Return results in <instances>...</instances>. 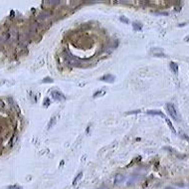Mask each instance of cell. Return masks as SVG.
Masks as SVG:
<instances>
[{"mask_svg":"<svg viewBox=\"0 0 189 189\" xmlns=\"http://www.w3.org/2000/svg\"><path fill=\"white\" fill-rule=\"evenodd\" d=\"M166 110L169 114V116L171 117L174 121L179 122V114L177 112V109L175 108V105L173 104H170V103L166 104Z\"/></svg>","mask_w":189,"mask_h":189,"instance_id":"6da1fadb","label":"cell"},{"mask_svg":"<svg viewBox=\"0 0 189 189\" xmlns=\"http://www.w3.org/2000/svg\"><path fill=\"white\" fill-rule=\"evenodd\" d=\"M51 97L55 100V101H65L66 100V97L64 96L62 93H60V92H57V91H54L51 93Z\"/></svg>","mask_w":189,"mask_h":189,"instance_id":"7a4b0ae2","label":"cell"},{"mask_svg":"<svg viewBox=\"0 0 189 189\" xmlns=\"http://www.w3.org/2000/svg\"><path fill=\"white\" fill-rule=\"evenodd\" d=\"M100 81H103V82H105V83H110V84H113L116 81V77L114 75H105L104 77H102L100 79Z\"/></svg>","mask_w":189,"mask_h":189,"instance_id":"3957f363","label":"cell"},{"mask_svg":"<svg viewBox=\"0 0 189 189\" xmlns=\"http://www.w3.org/2000/svg\"><path fill=\"white\" fill-rule=\"evenodd\" d=\"M124 180H126V176H124L123 174H121V173H118L117 174L116 176H114V184H122V182H124Z\"/></svg>","mask_w":189,"mask_h":189,"instance_id":"277c9868","label":"cell"},{"mask_svg":"<svg viewBox=\"0 0 189 189\" xmlns=\"http://www.w3.org/2000/svg\"><path fill=\"white\" fill-rule=\"evenodd\" d=\"M154 52H156L155 54H153L154 56H158V57H164L165 56L163 50L160 49V48H153L152 50H151V53H154Z\"/></svg>","mask_w":189,"mask_h":189,"instance_id":"5b68a950","label":"cell"},{"mask_svg":"<svg viewBox=\"0 0 189 189\" xmlns=\"http://www.w3.org/2000/svg\"><path fill=\"white\" fill-rule=\"evenodd\" d=\"M146 114H150V116H159L161 118H165V116L163 114V113L160 112V110H147Z\"/></svg>","mask_w":189,"mask_h":189,"instance_id":"8992f818","label":"cell"},{"mask_svg":"<svg viewBox=\"0 0 189 189\" xmlns=\"http://www.w3.org/2000/svg\"><path fill=\"white\" fill-rule=\"evenodd\" d=\"M169 68L171 69V71L175 74V75H177L178 74V65L175 62H170L169 63Z\"/></svg>","mask_w":189,"mask_h":189,"instance_id":"52a82bcc","label":"cell"},{"mask_svg":"<svg viewBox=\"0 0 189 189\" xmlns=\"http://www.w3.org/2000/svg\"><path fill=\"white\" fill-rule=\"evenodd\" d=\"M132 27L135 31H141L142 30V24L140 22H133Z\"/></svg>","mask_w":189,"mask_h":189,"instance_id":"ba28073f","label":"cell"},{"mask_svg":"<svg viewBox=\"0 0 189 189\" xmlns=\"http://www.w3.org/2000/svg\"><path fill=\"white\" fill-rule=\"evenodd\" d=\"M83 177V172H79V174L74 178V181H73V185H76V184L81 180V178Z\"/></svg>","mask_w":189,"mask_h":189,"instance_id":"9c48e42d","label":"cell"},{"mask_svg":"<svg viewBox=\"0 0 189 189\" xmlns=\"http://www.w3.org/2000/svg\"><path fill=\"white\" fill-rule=\"evenodd\" d=\"M165 121H166V122H167V124H168L169 128H170V130H171V131H172L173 133H176V131H175V128H174V127H173L172 122H170V121H169V119H168L167 118H165Z\"/></svg>","mask_w":189,"mask_h":189,"instance_id":"30bf717a","label":"cell"},{"mask_svg":"<svg viewBox=\"0 0 189 189\" xmlns=\"http://www.w3.org/2000/svg\"><path fill=\"white\" fill-rule=\"evenodd\" d=\"M105 94V91H97L96 93L93 95V98H99V97H102Z\"/></svg>","mask_w":189,"mask_h":189,"instance_id":"8fae6325","label":"cell"},{"mask_svg":"<svg viewBox=\"0 0 189 189\" xmlns=\"http://www.w3.org/2000/svg\"><path fill=\"white\" fill-rule=\"evenodd\" d=\"M119 20H121L122 23H126V24H130V19L126 16H121L119 17Z\"/></svg>","mask_w":189,"mask_h":189,"instance_id":"7c38bea8","label":"cell"},{"mask_svg":"<svg viewBox=\"0 0 189 189\" xmlns=\"http://www.w3.org/2000/svg\"><path fill=\"white\" fill-rule=\"evenodd\" d=\"M140 113V110H131V112H128L127 114H138Z\"/></svg>","mask_w":189,"mask_h":189,"instance_id":"4fadbf2b","label":"cell"},{"mask_svg":"<svg viewBox=\"0 0 189 189\" xmlns=\"http://www.w3.org/2000/svg\"><path fill=\"white\" fill-rule=\"evenodd\" d=\"M45 101H46V102L44 103V105H46V107H49V105H50V101H49V99H46Z\"/></svg>","mask_w":189,"mask_h":189,"instance_id":"5bb4252c","label":"cell"},{"mask_svg":"<svg viewBox=\"0 0 189 189\" xmlns=\"http://www.w3.org/2000/svg\"><path fill=\"white\" fill-rule=\"evenodd\" d=\"M52 82H53V80L52 79H48V78H47V79L43 80V83H52Z\"/></svg>","mask_w":189,"mask_h":189,"instance_id":"9a60e30c","label":"cell"},{"mask_svg":"<svg viewBox=\"0 0 189 189\" xmlns=\"http://www.w3.org/2000/svg\"><path fill=\"white\" fill-rule=\"evenodd\" d=\"M156 14H158V15H168V13H166V12H158V13H156Z\"/></svg>","mask_w":189,"mask_h":189,"instance_id":"2e32d148","label":"cell"},{"mask_svg":"<svg viewBox=\"0 0 189 189\" xmlns=\"http://www.w3.org/2000/svg\"><path fill=\"white\" fill-rule=\"evenodd\" d=\"M184 41H185V42H189V35H188V36H186V38L184 39Z\"/></svg>","mask_w":189,"mask_h":189,"instance_id":"e0dca14e","label":"cell"},{"mask_svg":"<svg viewBox=\"0 0 189 189\" xmlns=\"http://www.w3.org/2000/svg\"><path fill=\"white\" fill-rule=\"evenodd\" d=\"M164 189H176V188H174V187H171V186H167V187H165Z\"/></svg>","mask_w":189,"mask_h":189,"instance_id":"ac0fdd59","label":"cell"},{"mask_svg":"<svg viewBox=\"0 0 189 189\" xmlns=\"http://www.w3.org/2000/svg\"><path fill=\"white\" fill-rule=\"evenodd\" d=\"M98 189H109V188H107V187H101V188H98Z\"/></svg>","mask_w":189,"mask_h":189,"instance_id":"d6986e66","label":"cell"}]
</instances>
